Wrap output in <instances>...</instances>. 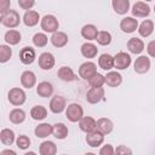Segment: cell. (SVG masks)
<instances>
[{"label":"cell","mask_w":155,"mask_h":155,"mask_svg":"<svg viewBox=\"0 0 155 155\" xmlns=\"http://www.w3.org/2000/svg\"><path fill=\"white\" fill-rule=\"evenodd\" d=\"M47 36L44 34V33H38V34H35L34 35V38H33V42H34V45L35 46H38V47H44L46 44H47Z\"/></svg>","instance_id":"obj_39"},{"label":"cell","mask_w":155,"mask_h":155,"mask_svg":"<svg viewBox=\"0 0 155 155\" xmlns=\"http://www.w3.org/2000/svg\"><path fill=\"white\" fill-rule=\"evenodd\" d=\"M79 126L81 131L88 133L97 130V121H94V119H92L91 116H82V119L79 121Z\"/></svg>","instance_id":"obj_13"},{"label":"cell","mask_w":155,"mask_h":155,"mask_svg":"<svg viewBox=\"0 0 155 155\" xmlns=\"http://www.w3.org/2000/svg\"><path fill=\"white\" fill-rule=\"evenodd\" d=\"M0 140L5 145H11L15 142V133L10 128H4L0 132Z\"/></svg>","instance_id":"obj_31"},{"label":"cell","mask_w":155,"mask_h":155,"mask_svg":"<svg viewBox=\"0 0 155 155\" xmlns=\"http://www.w3.org/2000/svg\"><path fill=\"white\" fill-rule=\"evenodd\" d=\"M132 13L136 17H145L150 13V7L148 4L143 2V1H138L133 5L132 7Z\"/></svg>","instance_id":"obj_15"},{"label":"cell","mask_w":155,"mask_h":155,"mask_svg":"<svg viewBox=\"0 0 155 155\" xmlns=\"http://www.w3.org/2000/svg\"><path fill=\"white\" fill-rule=\"evenodd\" d=\"M96 40H97V42H98L99 45L105 46V45H109V44H110V41H111V35H110L108 31H104V30H103V31H98Z\"/></svg>","instance_id":"obj_37"},{"label":"cell","mask_w":155,"mask_h":155,"mask_svg":"<svg viewBox=\"0 0 155 155\" xmlns=\"http://www.w3.org/2000/svg\"><path fill=\"white\" fill-rule=\"evenodd\" d=\"M11 56H12L11 48L8 46H6V45H1L0 46V62L1 63L7 62L11 58Z\"/></svg>","instance_id":"obj_38"},{"label":"cell","mask_w":155,"mask_h":155,"mask_svg":"<svg viewBox=\"0 0 155 155\" xmlns=\"http://www.w3.org/2000/svg\"><path fill=\"white\" fill-rule=\"evenodd\" d=\"M154 11H155V6H154Z\"/></svg>","instance_id":"obj_48"},{"label":"cell","mask_w":155,"mask_h":155,"mask_svg":"<svg viewBox=\"0 0 155 155\" xmlns=\"http://www.w3.org/2000/svg\"><path fill=\"white\" fill-rule=\"evenodd\" d=\"M113 8L119 15H125L130 8V0H113Z\"/></svg>","instance_id":"obj_25"},{"label":"cell","mask_w":155,"mask_h":155,"mask_svg":"<svg viewBox=\"0 0 155 155\" xmlns=\"http://www.w3.org/2000/svg\"><path fill=\"white\" fill-rule=\"evenodd\" d=\"M58 78L63 81H74L76 79V75L74 74V71L71 70V68L69 67H62L58 73H57Z\"/></svg>","instance_id":"obj_27"},{"label":"cell","mask_w":155,"mask_h":155,"mask_svg":"<svg viewBox=\"0 0 155 155\" xmlns=\"http://www.w3.org/2000/svg\"><path fill=\"white\" fill-rule=\"evenodd\" d=\"M122 82V76L117 71H109L105 75V84L110 87H116Z\"/></svg>","instance_id":"obj_21"},{"label":"cell","mask_w":155,"mask_h":155,"mask_svg":"<svg viewBox=\"0 0 155 155\" xmlns=\"http://www.w3.org/2000/svg\"><path fill=\"white\" fill-rule=\"evenodd\" d=\"M58 21L53 15H46L41 19V29L47 33H54L58 30Z\"/></svg>","instance_id":"obj_3"},{"label":"cell","mask_w":155,"mask_h":155,"mask_svg":"<svg viewBox=\"0 0 155 155\" xmlns=\"http://www.w3.org/2000/svg\"><path fill=\"white\" fill-rule=\"evenodd\" d=\"M5 41L10 45H17L21 41V34L17 30H8L5 34Z\"/></svg>","instance_id":"obj_35"},{"label":"cell","mask_w":155,"mask_h":155,"mask_svg":"<svg viewBox=\"0 0 155 155\" xmlns=\"http://www.w3.org/2000/svg\"><path fill=\"white\" fill-rule=\"evenodd\" d=\"M19 15L17 11H13V10H8L5 15L1 16V23L7 27V28H15L19 24Z\"/></svg>","instance_id":"obj_2"},{"label":"cell","mask_w":155,"mask_h":155,"mask_svg":"<svg viewBox=\"0 0 155 155\" xmlns=\"http://www.w3.org/2000/svg\"><path fill=\"white\" fill-rule=\"evenodd\" d=\"M127 48L130 50V52L138 54L144 50V42L138 38H131L127 42Z\"/></svg>","instance_id":"obj_18"},{"label":"cell","mask_w":155,"mask_h":155,"mask_svg":"<svg viewBox=\"0 0 155 155\" xmlns=\"http://www.w3.org/2000/svg\"><path fill=\"white\" fill-rule=\"evenodd\" d=\"M65 115H67V119L71 122H78L82 119L84 116V110L81 108L80 104L78 103H71L67 107V111H65Z\"/></svg>","instance_id":"obj_1"},{"label":"cell","mask_w":155,"mask_h":155,"mask_svg":"<svg viewBox=\"0 0 155 155\" xmlns=\"http://www.w3.org/2000/svg\"><path fill=\"white\" fill-rule=\"evenodd\" d=\"M7 154L16 155V151H13V150H4V151H1V155H7Z\"/></svg>","instance_id":"obj_46"},{"label":"cell","mask_w":155,"mask_h":155,"mask_svg":"<svg viewBox=\"0 0 155 155\" xmlns=\"http://www.w3.org/2000/svg\"><path fill=\"white\" fill-rule=\"evenodd\" d=\"M104 82H105V76H103V75L99 74V73H96L92 78L88 79V84H90L92 87H102Z\"/></svg>","instance_id":"obj_36"},{"label":"cell","mask_w":155,"mask_h":155,"mask_svg":"<svg viewBox=\"0 0 155 155\" xmlns=\"http://www.w3.org/2000/svg\"><path fill=\"white\" fill-rule=\"evenodd\" d=\"M147 51H148V53H149L151 57H155V40H153V41H150V42L148 44Z\"/></svg>","instance_id":"obj_44"},{"label":"cell","mask_w":155,"mask_h":155,"mask_svg":"<svg viewBox=\"0 0 155 155\" xmlns=\"http://www.w3.org/2000/svg\"><path fill=\"white\" fill-rule=\"evenodd\" d=\"M24 119H25V113L22 109L16 108V109L11 110V113H10V121L11 122H13V124H21V122L24 121Z\"/></svg>","instance_id":"obj_34"},{"label":"cell","mask_w":155,"mask_h":155,"mask_svg":"<svg viewBox=\"0 0 155 155\" xmlns=\"http://www.w3.org/2000/svg\"><path fill=\"white\" fill-rule=\"evenodd\" d=\"M150 68V59L147 56H140L134 62V71L138 74H144Z\"/></svg>","instance_id":"obj_10"},{"label":"cell","mask_w":155,"mask_h":155,"mask_svg":"<svg viewBox=\"0 0 155 155\" xmlns=\"http://www.w3.org/2000/svg\"><path fill=\"white\" fill-rule=\"evenodd\" d=\"M39 65L44 70H50L54 65V57L50 52H44L39 57Z\"/></svg>","instance_id":"obj_9"},{"label":"cell","mask_w":155,"mask_h":155,"mask_svg":"<svg viewBox=\"0 0 155 155\" xmlns=\"http://www.w3.org/2000/svg\"><path fill=\"white\" fill-rule=\"evenodd\" d=\"M19 59L23 64H31L35 59V51L30 46L23 47L19 52Z\"/></svg>","instance_id":"obj_11"},{"label":"cell","mask_w":155,"mask_h":155,"mask_svg":"<svg viewBox=\"0 0 155 155\" xmlns=\"http://www.w3.org/2000/svg\"><path fill=\"white\" fill-rule=\"evenodd\" d=\"M16 143H17V147H18L19 149H23V150H24V149H27V148L30 145V139H29V137L22 134V136H18Z\"/></svg>","instance_id":"obj_40"},{"label":"cell","mask_w":155,"mask_h":155,"mask_svg":"<svg viewBox=\"0 0 155 155\" xmlns=\"http://www.w3.org/2000/svg\"><path fill=\"white\" fill-rule=\"evenodd\" d=\"M104 140V134L102 132H99L98 130H94L92 132H88L86 136V142L90 147L92 148H97L99 147Z\"/></svg>","instance_id":"obj_7"},{"label":"cell","mask_w":155,"mask_h":155,"mask_svg":"<svg viewBox=\"0 0 155 155\" xmlns=\"http://www.w3.org/2000/svg\"><path fill=\"white\" fill-rule=\"evenodd\" d=\"M10 0H0V12H1V16L5 15L8 8H10Z\"/></svg>","instance_id":"obj_43"},{"label":"cell","mask_w":155,"mask_h":155,"mask_svg":"<svg viewBox=\"0 0 155 155\" xmlns=\"http://www.w3.org/2000/svg\"><path fill=\"white\" fill-rule=\"evenodd\" d=\"M30 115L34 120H44L47 116V110L42 105H35L30 110Z\"/></svg>","instance_id":"obj_32"},{"label":"cell","mask_w":155,"mask_h":155,"mask_svg":"<svg viewBox=\"0 0 155 155\" xmlns=\"http://www.w3.org/2000/svg\"><path fill=\"white\" fill-rule=\"evenodd\" d=\"M36 92H38V94H39L40 97L46 98V97H50V96L52 94V92H53V87H52V85H51L50 82H47V81H42V82H40V84L38 85V87H36Z\"/></svg>","instance_id":"obj_23"},{"label":"cell","mask_w":155,"mask_h":155,"mask_svg":"<svg viewBox=\"0 0 155 155\" xmlns=\"http://www.w3.org/2000/svg\"><path fill=\"white\" fill-rule=\"evenodd\" d=\"M131 64V57L128 53L126 52H119L115 54L114 57V67L116 69H126L128 65Z\"/></svg>","instance_id":"obj_6"},{"label":"cell","mask_w":155,"mask_h":155,"mask_svg":"<svg viewBox=\"0 0 155 155\" xmlns=\"http://www.w3.org/2000/svg\"><path fill=\"white\" fill-rule=\"evenodd\" d=\"M153 30H154V23H153V21H149V19H145L144 22H142V24L139 25V29H138L139 34L144 38L149 36L153 33Z\"/></svg>","instance_id":"obj_33"},{"label":"cell","mask_w":155,"mask_h":155,"mask_svg":"<svg viewBox=\"0 0 155 155\" xmlns=\"http://www.w3.org/2000/svg\"><path fill=\"white\" fill-rule=\"evenodd\" d=\"M115 151H116V154H126V153H127V154H131V153H132L130 149H127V148H125V147H122V145L119 147V148H116Z\"/></svg>","instance_id":"obj_45"},{"label":"cell","mask_w":155,"mask_h":155,"mask_svg":"<svg viewBox=\"0 0 155 155\" xmlns=\"http://www.w3.org/2000/svg\"><path fill=\"white\" fill-rule=\"evenodd\" d=\"M97 34H98V30H97V28L93 24H86L81 29L82 38H85L87 40H96Z\"/></svg>","instance_id":"obj_22"},{"label":"cell","mask_w":155,"mask_h":155,"mask_svg":"<svg viewBox=\"0 0 155 155\" xmlns=\"http://www.w3.org/2000/svg\"><path fill=\"white\" fill-rule=\"evenodd\" d=\"M52 133V126L50 124H40L39 126L35 127V136L38 138H45V137H48L50 134Z\"/></svg>","instance_id":"obj_28"},{"label":"cell","mask_w":155,"mask_h":155,"mask_svg":"<svg viewBox=\"0 0 155 155\" xmlns=\"http://www.w3.org/2000/svg\"><path fill=\"white\" fill-rule=\"evenodd\" d=\"M35 4V0H18V5L23 10H30Z\"/></svg>","instance_id":"obj_41"},{"label":"cell","mask_w":155,"mask_h":155,"mask_svg":"<svg viewBox=\"0 0 155 155\" xmlns=\"http://www.w3.org/2000/svg\"><path fill=\"white\" fill-rule=\"evenodd\" d=\"M96 73H97V68H96V64L93 62H85L79 68V75L85 80H88Z\"/></svg>","instance_id":"obj_5"},{"label":"cell","mask_w":155,"mask_h":155,"mask_svg":"<svg viewBox=\"0 0 155 155\" xmlns=\"http://www.w3.org/2000/svg\"><path fill=\"white\" fill-rule=\"evenodd\" d=\"M97 52H98L97 46L93 45V44H91V42H85L81 46V53L86 58H93V57H96L97 56Z\"/></svg>","instance_id":"obj_26"},{"label":"cell","mask_w":155,"mask_h":155,"mask_svg":"<svg viewBox=\"0 0 155 155\" xmlns=\"http://www.w3.org/2000/svg\"><path fill=\"white\" fill-rule=\"evenodd\" d=\"M39 13L36 11H33V10H27V12L24 13L23 16V22L27 27H34L39 23Z\"/></svg>","instance_id":"obj_17"},{"label":"cell","mask_w":155,"mask_h":155,"mask_svg":"<svg viewBox=\"0 0 155 155\" xmlns=\"http://www.w3.org/2000/svg\"><path fill=\"white\" fill-rule=\"evenodd\" d=\"M145 1H151V0H145Z\"/></svg>","instance_id":"obj_47"},{"label":"cell","mask_w":155,"mask_h":155,"mask_svg":"<svg viewBox=\"0 0 155 155\" xmlns=\"http://www.w3.org/2000/svg\"><path fill=\"white\" fill-rule=\"evenodd\" d=\"M51 42L56 47H63L68 42V36L63 31H54L51 36Z\"/></svg>","instance_id":"obj_19"},{"label":"cell","mask_w":155,"mask_h":155,"mask_svg":"<svg viewBox=\"0 0 155 155\" xmlns=\"http://www.w3.org/2000/svg\"><path fill=\"white\" fill-rule=\"evenodd\" d=\"M138 27V21L132 17H125L120 22V28L125 33H133Z\"/></svg>","instance_id":"obj_14"},{"label":"cell","mask_w":155,"mask_h":155,"mask_svg":"<svg viewBox=\"0 0 155 155\" xmlns=\"http://www.w3.org/2000/svg\"><path fill=\"white\" fill-rule=\"evenodd\" d=\"M8 101L13 105H22L25 102V93L22 88L15 87L8 92Z\"/></svg>","instance_id":"obj_4"},{"label":"cell","mask_w":155,"mask_h":155,"mask_svg":"<svg viewBox=\"0 0 155 155\" xmlns=\"http://www.w3.org/2000/svg\"><path fill=\"white\" fill-rule=\"evenodd\" d=\"M39 151H40L41 155H54L57 153V147L53 142L46 140V142H42L40 144Z\"/></svg>","instance_id":"obj_24"},{"label":"cell","mask_w":155,"mask_h":155,"mask_svg":"<svg viewBox=\"0 0 155 155\" xmlns=\"http://www.w3.org/2000/svg\"><path fill=\"white\" fill-rule=\"evenodd\" d=\"M50 109L54 114H59L65 109V99L62 96H54L50 102Z\"/></svg>","instance_id":"obj_12"},{"label":"cell","mask_w":155,"mask_h":155,"mask_svg":"<svg viewBox=\"0 0 155 155\" xmlns=\"http://www.w3.org/2000/svg\"><path fill=\"white\" fill-rule=\"evenodd\" d=\"M113 127H114V125H113L111 120H109V119H107V117H101V119L97 121V130H98L99 132H102L103 134L110 133V132L113 131Z\"/></svg>","instance_id":"obj_20"},{"label":"cell","mask_w":155,"mask_h":155,"mask_svg":"<svg viewBox=\"0 0 155 155\" xmlns=\"http://www.w3.org/2000/svg\"><path fill=\"white\" fill-rule=\"evenodd\" d=\"M36 82V76L33 71L27 70L21 75V84L25 88H31Z\"/></svg>","instance_id":"obj_16"},{"label":"cell","mask_w":155,"mask_h":155,"mask_svg":"<svg viewBox=\"0 0 155 155\" xmlns=\"http://www.w3.org/2000/svg\"><path fill=\"white\" fill-rule=\"evenodd\" d=\"M52 133L56 138L58 139H64L68 136V128L64 124L59 122V124H54L52 126Z\"/></svg>","instance_id":"obj_30"},{"label":"cell","mask_w":155,"mask_h":155,"mask_svg":"<svg viewBox=\"0 0 155 155\" xmlns=\"http://www.w3.org/2000/svg\"><path fill=\"white\" fill-rule=\"evenodd\" d=\"M114 153H115V150H114V148H113L110 144L103 145V147L101 148V150H99V154H101V155H111V154H114Z\"/></svg>","instance_id":"obj_42"},{"label":"cell","mask_w":155,"mask_h":155,"mask_svg":"<svg viewBox=\"0 0 155 155\" xmlns=\"http://www.w3.org/2000/svg\"><path fill=\"white\" fill-rule=\"evenodd\" d=\"M98 64L103 70H109L114 67V57L108 53H103L98 59Z\"/></svg>","instance_id":"obj_29"},{"label":"cell","mask_w":155,"mask_h":155,"mask_svg":"<svg viewBox=\"0 0 155 155\" xmlns=\"http://www.w3.org/2000/svg\"><path fill=\"white\" fill-rule=\"evenodd\" d=\"M103 97H104L103 87H92L91 90H88V92L86 94V99L91 104H96V103L101 102L103 99Z\"/></svg>","instance_id":"obj_8"}]
</instances>
